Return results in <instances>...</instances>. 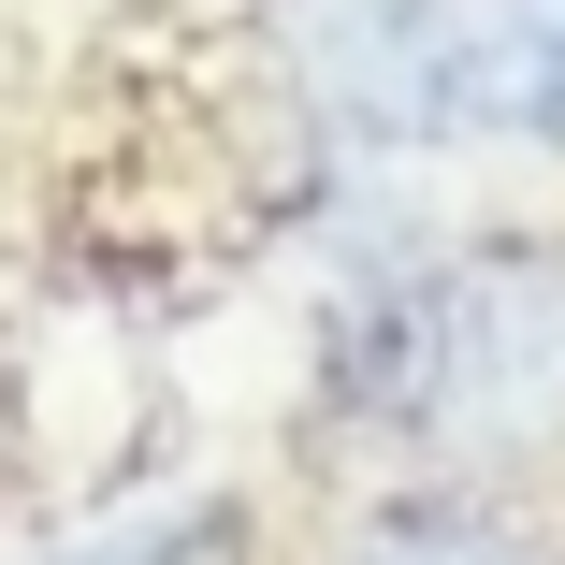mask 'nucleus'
<instances>
[{
  "mask_svg": "<svg viewBox=\"0 0 565 565\" xmlns=\"http://www.w3.org/2000/svg\"><path fill=\"white\" fill-rule=\"evenodd\" d=\"M333 420L435 449L449 479L565 465V233H479L333 319Z\"/></svg>",
  "mask_w": 565,
  "mask_h": 565,
  "instance_id": "nucleus-1",
  "label": "nucleus"
},
{
  "mask_svg": "<svg viewBox=\"0 0 565 565\" xmlns=\"http://www.w3.org/2000/svg\"><path fill=\"white\" fill-rule=\"evenodd\" d=\"M290 102L333 160L465 131V0H290Z\"/></svg>",
  "mask_w": 565,
  "mask_h": 565,
  "instance_id": "nucleus-2",
  "label": "nucleus"
},
{
  "mask_svg": "<svg viewBox=\"0 0 565 565\" xmlns=\"http://www.w3.org/2000/svg\"><path fill=\"white\" fill-rule=\"evenodd\" d=\"M465 131L565 160V0H508L465 15Z\"/></svg>",
  "mask_w": 565,
  "mask_h": 565,
  "instance_id": "nucleus-3",
  "label": "nucleus"
},
{
  "mask_svg": "<svg viewBox=\"0 0 565 565\" xmlns=\"http://www.w3.org/2000/svg\"><path fill=\"white\" fill-rule=\"evenodd\" d=\"M247 551H262L247 493H131V508H102V522H58L15 565H247Z\"/></svg>",
  "mask_w": 565,
  "mask_h": 565,
  "instance_id": "nucleus-4",
  "label": "nucleus"
},
{
  "mask_svg": "<svg viewBox=\"0 0 565 565\" xmlns=\"http://www.w3.org/2000/svg\"><path fill=\"white\" fill-rule=\"evenodd\" d=\"M333 565H551L508 508H479V493H406V508H377L363 536H333Z\"/></svg>",
  "mask_w": 565,
  "mask_h": 565,
  "instance_id": "nucleus-5",
  "label": "nucleus"
}]
</instances>
